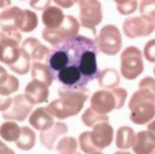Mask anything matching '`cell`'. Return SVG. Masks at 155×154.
I'll list each match as a JSON object with an SVG mask.
<instances>
[{
  "label": "cell",
  "mask_w": 155,
  "mask_h": 154,
  "mask_svg": "<svg viewBox=\"0 0 155 154\" xmlns=\"http://www.w3.org/2000/svg\"><path fill=\"white\" fill-rule=\"evenodd\" d=\"M97 52L96 40L77 35L50 49L47 65L63 87L82 88L98 75Z\"/></svg>",
  "instance_id": "cell-1"
},
{
  "label": "cell",
  "mask_w": 155,
  "mask_h": 154,
  "mask_svg": "<svg viewBox=\"0 0 155 154\" xmlns=\"http://www.w3.org/2000/svg\"><path fill=\"white\" fill-rule=\"evenodd\" d=\"M58 99L50 102L47 109L57 119H66L78 114L89 96V89L87 87L82 88H58Z\"/></svg>",
  "instance_id": "cell-2"
},
{
  "label": "cell",
  "mask_w": 155,
  "mask_h": 154,
  "mask_svg": "<svg viewBox=\"0 0 155 154\" xmlns=\"http://www.w3.org/2000/svg\"><path fill=\"white\" fill-rule=\"evenodd\" d=\"M129 118L134 124L141 126L155 118V95L148 89L139 88L129 99Z\"/></svg>",
  "instance_id": "cell-3"
},
{
  "label": "cell",
  "mask_w": 155,
  "mask_h": 154,
  "mask_svg": "<svg viewBox=\"0 0 155 154\" xmlns=\"http://www.w3.org/2000/svg\"><path fill=\"white\" fill-rule=\"evenodd\" d=\"M144 71L143 54L137 46H129L120 55V75L125 80L133 81Z\"/></svg>",
  "instance_id": "cell-4"
},
{
  "label": "cell",
  "mask_w": 155,
  "mask_h": 154,
  "mask_svg": "<svg viewBox=\"0 0 155 154\" xmlns=\"http://www.w3.org/2000/svg\"><path fill=\"white\" fill-rule=\"evenodd\" d=\"M80 28H81V24L74 16L66 15L63 24L60 28L54 29V30L44 29L42 30V37H44V40H46L52 46H57V45H60V44H62V42L67 41L70 38L78 35Z\"/></svg>",
  "instance_id": "cell-5"
},
{
  "label": "cell",
  "mask_w": 155,
  "mask_h": 154,
  "mask_svg": "<svg viewBox=\"0 0 155 154\" xmlns=\"http://www.w3.org/2000/svg\"><path fill=\"white\" fill-rule=\"evenodd\" d=\"M98 51L107 56H115L122 50V35L119 29L115 25H106L99 30L98 36L96 37Z\"/></svg>",
  "instance_id": "cell-6"
},
{
  "label": "cell",
  "mask_w": 155,
  "mask_h": 154,
  "mask_svg": "<svg viewBox=\"0 0 155 154\" xmlns=\"http://www.w3.org/2000/svg\"><path fill=\"white\" fill-rule=\"evenodd\" d=\"M155 31V20L148 16H133L123 21V32L129 38L145 37Z\"/></svg>",
  "instance_id": "cell-7"
},
{
  "label": "cell",
  "mask_w": 155,
  "mask_h": 154,
  "mask_svg": "<svg viewBox=\"0 0 155 154\" xmlns=\"http://www.w3.org/2000/svg\"><path fill=\"white\" fill-rule=\"evenodd\" d=\"M80 6V24L81 26L94 31L96 26L102 22L103 12L98 0H84L78 3Z\"/></svg>",
  "instance_id": "cell-8"
},
{
  "label": "cell",
  "mask_w": 155,
  "mask_h": 154,
  "mask_svg": "<svg viewBox=\"0 0 155 154\" xmlns=\"http://www.w3.org/2000/svg\"><path fill=\"white\" fill-rule=\"evenodd\" d=\"M34 105L25 97V95H16L12 97L10 107L3 112V118L14 122H22L31 113Z\"/></svg>",
  "instance_id": "cell-9"
},
{
  "label": "cell",
  "mask_w": 155,
  "mask_h": 154,
  "mask_svg": "<svg viewBox=\"0 0 155 154\" xmlns=\"http://www.w3.org/2000/svg\"><path fill=\"white\" fill-rule=\"evenodd\" d=\"M114 131L108 122H99L93 126V129L89 132V140L96 150H103L109 147L113 142Z\"/></svg>",
  "instance_id": "cell-10"
},
{
  "label": "cell",
  "mask_w": 155,
  "mask_h": 154,
  "mask_svg": "<svg viewBox=\"0 0 155 154\" xmlns=\"http://www.w3.org/2000/svg\"><path fill=\"white\" fill-rule=\"evenodd\" d=\"M91 107L101 114H108L112 111L117 109L113 91L112 89H101V91L94 92L91 97Z\"/></svg>",
  "instance_id": "cell-11"
},
{
  "label": "cell",
  "mask_w": 155,
  "mask_h": 154,
  "mask_svg": "<svg viewBox=\"0 0 155 154\" xmlns=\"http://www.w3.org/2000/svg\"><path fill=\"white\" fill-rule=\"evenodd\" d=\"M50 95L48 86L38 80H31L25 86V97L32 105H40L47 101Z\"/></svg>",
  "instance_id": "cell-12"
},
{
  "label": "cell",
  "mask_w": 155,
  "mask_h": 154,
  "mask_svg": "<svg viewBox=\"0 0 155 154\" xmlns=\"http://www.w3.org/2000/svg\"><path fill=\"white\" fill-rule=\"evenodd\" d=\"M68 132V127L63 122H55L52 127H50L46 131H41L40 133V142L46 149H54L56 140L60 137L66 136Z\"/></svg>",
  "instance_id": "cell-13"
},
{
  "label": "cell",
  "mask_w": 155,
  "mask_h": 154,
  "mask_svg": "<svg viewBox=\"0 0 155 154\" xmlns=\"http://www.w3.org/2000/svg\"><path fill=\"white\" fill-rule=\"evenodd\" d=\"M20 42L12 38H0V62L12 65L20 56Z\"/></svg>",
  "instance_id": "cell-14"
},
{
  "label": "cell",
  "mask_w": 155,
  "mask_h": 154,
  "mask_svg": "<svg viewBox=\"0 0 155 154\" xmlns=\"http://www.w3.org/2000/svg\"><path fill=\"white\" fill-rule=\"evenodd\" d=\"M54 116L50 113L47 107H38L32 111L29 117V123L31 127L38 131H46L50 127H52L55 121Z\"/></svg>",
  "instance_id": "cell-15"
},
{
  "label": "cell",
  "mask_w": 155,
  "mask_h": 154,
  "mask_svg": "<svg viewBox=\"0 0 155 154\" xmlns=\"http://www.w3.org/2000/svg\"><path fill=\"white\" fill-rule=\"evenodd\" d=\"M133 152L135 154H153L155 150V137L149 131H140L135 134L133 143Z\"/></svg>",
  "instance_id": "cell-16"
},
{
  "label": "cell",
  "mask_w": 155,
  "mask_h": 154,
  "mask_svg": "<svg viewBox=\"0 0 155 154\" xmlns=\"http://www.w3.org/2000/svg\"><path fill=\"white\" fill-rule=\"evenodd\" d=\"M21 49H24L30 55L31 60L34 61H42L47 60L50 55V49L42 45L36 37H28L21 44Z\"/></svg>",
  "instance_id": "cell-17"
},
{
  "label": "cell",
  "mask_w": 155,
  "mask_h": 154,
  "mask_svg": "<svg viewBox=\"0 0 155 154\" xmlns=\"http://www.w3.org/2000/svg\"><path fill=\"white\" fill-rule=\"evenodd\" d=\"M66 15L63 14V11L60 6H48L46 10L42 11L41 20L42 24L45 25V29L54 30L60 28L64 21Z\"/></svg>",
  "instance_id": "cell-18"
},
{
  "label": "cell",
  "mask_w": 155,
  "mask_h": 154,
  "mask_svg": "<svg viewBox=\"0 0 155 154\" xmlns=\"http://www.w3.org/2000/svg\"><path fill=\"white\" fill-rule=\"evenodd\" d=\"M31 77L32 80H38L46 83L48 87L54 83L55 80V72L51 70V67L41 61H34L31 65Z\"/></svg>",
  "instance_id": "cell-19"
},
{
  "label": "cell",
  "mask_w": 155,
  "mask_h": 154,
  "mask_svg": "<svg viewBox=\"0 0 155 154\" xmlns=\"http://www.w3.org/2000/svg\"><path fill=\"white\" fill-rule=\"evenodd\" d=\"M21 10L22 9L19 6H10L2 11V14H0V28H2V30H19L18 21Z\"/></svg>",
  "instance_id": "cell-20"
},
{
  "label": "cell",
  "mask_w": 155,
  "mask_h": 154,
  "mask_svg": "<svg viewBox=\"0 0 155 154\" xmlns=\"http://www.w3.org/2000/svg\"><path fill=\"white\" fill-rule=\"evenodd\" d=\"M135 139V133L134 129L129 126H122L117 129V133H115V146H117L118 149L122 150H127L130 149L133 147Z\"/></svg>",
  "instance_id": "cell-21"
},
{
  "label": "cell",
  "mask_w": 155,
  "mask_h": 154,
  "mask_svg": "<svg viewBox=\"0 0 155 154\" xmlns=\"http://www.w3.org/2000/svg\"><path fill=\"white\" fill-rule=\"evenodd\" d=\"M98 85L103 89H113L120 83V76L114 69H104L97 75Z\"/></svg>",
  "instance_id": "cell-22"
},
{
  "label": "cell",
  "mask_w": 155,
  "mask_h": 154,
  "mask_svg": "<svg viewBox=\"0 0 155 154\" xmlns=\"http://www.w3.org/2000/svg\"><path fill=\"white\" fill-rule=\"evenodd\" d=\"M38 25V18L36 12L32 10H21L19 21H18V29L24 32H31L34 31Z\"/></svg>",
  "instance_id": "cell-23"
},
{
  "label": "cell",
  "mask_w": 155,
  "mask_h": 154,
  "mask_svg": "<svg viewBox=\"0 0 155 154\" xmlns=\"http://www.w3.org/2000/svg\"><path fill=\"white\" fill-rule=\"evenodd\" d=\"M36 143V134L30 127H21V133L15 142L16 147L21 150H31Z\"/></svg>",
  "instance_id": "cell-24"
},
{
  "label": "cell",
  "mask_w": 155,
  "mask_h": 154,
  "mask_svg": "<svg viewBox=\"0 0 155 154\" xmlns=\"http://www.w3.org/2000/svg\"><path fill=\"white\" fill-rule=\"evenodd\" d=\"M21 133V127L14 121H5L0 126V137L6 142H16Z\"/></svg>",
  "instance_id": "cell-25"
},
{
  "label": "cell",
  "mask_w": 155,
  "mask_h": 154,
  "mask_svg": "<svg viewBox=\"0 0 155 154\" xmlns=\"http://www.w3.org/2000/svg\"><path fill=\"white\" fill-rule=\"evenodd\" d=\"M9 69L12 72H15L16 75H20V76L26 75L31 70V57H30V55L24 49H21L19 59L16 60V62L10 65Z\"/></svg>",
  "instance_id": "cell-26"
},
{
  "label": "cell",
  "mask_w": 155,
  "mask_h": 154,
  "mask_svg": "<svg viewBox=\"0 0 155 154\" xmlns=\"http://www.w3.org/2000/svg\"><path fill=\"white\" fill-rule=\"evenodd\" d=\"M81 121L86 127H93L99 122H108L109 118H108V114H101L96 112L92 107H89L84 109Z\"/></svg>",
  "instance_id": "cell-27"
},
{
  "label": "cell",
  "mask_w": 155,
  "mask_h": 154,
  "mask_svg": "<svg viewBox=\"0 0 155 154\" xmlns=\"http://www.w3.org/2000/svg\"><path fill=\"white\" fill-rule=\"evenodd\" d=\"M77 147H78V143H77L76 138L63 137L57 142L56 150L60 154H74L77 152Z\"/></svg>",
  "instance_id": "cell-28"
},
{
  "label": "cell",
  "mask_w": 155,
  "mask_h": 154,
  "mask_svg": "<svg viewBox=\"0 0 155 154\" xmlns=\"http://www.w3.org/2000/svg\"><path fill=\"white\" fill-rule=\"evenodd\" d=\"M19 86H20V82H19V80L16 79V77L12 76V75H9L8 80L3 85H0V95L10 96V95L15 93L18 91Z\"/></svg>",
  "instance_id": "cell-29"
},
{
  "label": "cell",
  "mask_w": 155,
  "mask_h": 154,
  "mask_svg": "<svg viewBox=\"0 0 155 154\" xmlns=\"http://www.w3.org/2000/svg\"><path fill=\"white\" fill-rule=\"evenodd\" d=\"M139 12L140 15L155 20V0H140Z\"/></svg>",
  "instance_id": "cell-30"
},
{
  "label": "cell",
  "mask_w": 155,
  "mask_h": 154,
  "mask_svg": "<svg viewBox=\"0 0 155 154\" xmlns=\"http://www.w3.org/2000/svg\"><path fill=\"white\" fill-rule=\"evenodd\" d=\"M78 142H80V147H81V150L86 154H91L93 152H97L92 143H91V140H89V131H86L83 133H81L80 138H78Z\"/></svg>",
  "instance_id": "cell-31"
},
{
  "label": "cell",
  "mask_w": 155,
  "mask_h": 154,
  "mask_svg": "<svg viewBox=\"0 0 155 154\" xmlns=\"http://www.w3.org/2000/svg\"><path fill=\"white\" fill-rule=\"evenodd\" d=\"M138 9V0H130V2H127L124 4H118L117 5V10L120 15H130L133 12H135V10Z\"/></svg>",
  "instance_id": "cell-32"
},
{
  "label": "cell",
  "mask_w": 155,
  "mask_h": 154,
  "mask_svg": "<svg viewBox=\"0 0 155 154\" xmlns=\"http://www.w3.org/2000/svg\"><path fill=\"white\" fill-rule=\"evenodd\" d=\"M114 97H115V103H117V109H120L124 103H125V99L128 97V91L125 88H120V87H115L112 89Z\"/></svg>",
  "instance_id": "cell-33"
},
{
  "label": "cell",
  "mask_w": 155,
  "mask_h": 154,
  "mask_svg": "<svg viewBox=\"0 0 155 154\" xmlns=\"http://www.w3.org/2000/svg\"><path fill=\"white\" fill-rule=\"evenodd\" d=\"M143 56L145 57V60L148 62L155 63V38L149 40L145 46H144V51H143Z\"/></svg>",
  "instance_id": "cell-34"
},
{
  "label": "cell",
  "mask_w": 155,
  "mask_h": 154,
  "mask_svg": "<svg viewBox=\"0 0 155 154\" xmlns=\"http://www.w3.org/2000/svg\"><path fill=\"white\" fill-rule=\"evenodd\" d=\"M138 88H143V89H148V91L153 92L155 95V79L150 76H147L141 80L138 85Z\"/></svg>",
  "instance_id": "cell-35"
},
{
  "label": "cell",
  "mask_w": 155,
  "mask_h": 154,
  "mask_svg": "<svg viewBox=\"0 0 155 154\" xmlns=\"http://www.w3.org/2000/svg\"><path fill=\"white\" fill-rule=\"evenodd\" d=\"M0 38H12L21 42V32L19 30H2L0 31Z\"/></svg>",
  "instance_id": "cell-36"
},
{
  "label": "cell",
  "mask_w": 155,
  "mask_h": 154,
  "mask_svg": "<svg viewBox=\"0 0 155 154\" xmlns=\"http://www.w3.org/2000/svg\"><path fill=\"white\" fill-rule=\"evenodd\" d=\"M52 0H30V6L34 10H46L48 6H51Z\"/></svg>",
  "instance_id": "cell-37"
},
{
  "label": "cell",
  "mask_w": 155,
  "mask_h": 154,
  "mask_svg": "<svg viewBox=\"0 0 155 154\" xmlns=\"http://www.w3.org/2000/svg\"><path fill=\"white\" fill-rule=\"evenodd\" d=\"M11 101H12V98H10L9 96L0 95V111H2V112L6 111L10 107V105H11Z\"/></svg>",
  "instance_id": "cell-38"
},
{
  "label": "cell",
  "mask_w": 155,
  "mask_h": 154,
  "mask_svg": "<svg viewBox=\"0 0 155 154\" xmlns=\"http://www.w3.org/2000/svg\"><path fill=\"white\" fill-rule=\"evenodd\" d=\"M54 2L56 3L57 6L63 8V9H70L76 4L74 0H54Z\"/></svg>",
  "instance_id": "cell-39"
},
{
  "label": "cell",
  "mask_w": 155,
  "mask_h": 154,
  "mask_svg": "<svg viewBox=\"0 0 155 154\" xmlns=\"http://www.w3.org/2000/svg\"><path fill=\"white\" fill-rule=\"evenodd\" d=\"M8 77H9V73L6 72V70L3 66H0V85H3L8 80Z\"/></svg>",
  "instance_id": "cell-40"
},
{
  "label": "cell",
  "mask_w": 155,
  "mask_h": 154,
  "mask_svg": "<svg viewBox=\"0 0 155 154\" xmlns=\"http://www.w3.org/2000/svg\"><path fill=\"white\" fill-rule=\"evenodd\" d=\"M11 6V0H0V9H8Z\"/></svg>",
  "instance_id": "cell-41"
},
{
  "label": "cell",
  "mask_w": 155,
  "mask_h": 154,
  "mask_svg": "<svg viewBox=\"0 0 155 154\" xmlns=\"http://www.w3.org/2000/svg\"><path fill=\"white\" fill-rule=\"evenodd\" d=\"M0 154H15V152L12 150L11 148H9V147L4 146L3 148H0Z\"/></svg>",
  "instance_id": "cell-42"
},
{
  "label": "cell",
  "mask_w": 155,
  "mask_h": 154,
  "mask_svg": "<svg viewBox=\"0 0 155 154\" xmlns=\"http://www.w3.org/2000/svg\"><path fill=\"white\" fill-rule=\"evenodd\" d=\"M148 131H149L150 133H153L154 137H155V119H153V121H150V122L148 123Z\"/></svg>",
  "instance_id": "cell-43"
},
{
  "label": "cell",
  "mask_w": 155,
  "mask_h": 154,
  "mask_svg": "<svg viewBox=\"0 0 155 154\" xmlns=\"http://www.w3.org/2000/svg\"><path fill=\"white\" fill-rule=\"evenodd\" d=\"M113 2H115V4H124V3H127V2H130V0H113Z\"/></svg>",
  "instance_id": "cell-44"
},
{
  "label": "cell",
  "mask_w": 155,
  "mask_h": 154,
  "mask_svg": "<svg viewBox=\"0 0 155 154\" xmlns=\"http://www.w3.org/2000/svg\"><path fill=\"white\" fill-rule=\"evenodd\" d=\"M114 154H132V153H129L127 150H119V152H115Z\"/></svg>",
  "instance_id": "cell-45"
},
{
  "label": "cell",
  "mask_w": 155,
  "mask_h": 154,
  "mask_svg": "<svg viewBox=\"0 0 155 154\" xmlns=\"http://www.w3.org/2000/svg\"><path fill=\"white\" fill-rule=\"evenodd\" d=\"M4 146H6V144H5L4 142H3V140H0V148H3Z\"/></svg>",
  "instance_id": "cell-46"
},
{
  "label": "cell",
  "mask_w": 155,
  "mask_h": 154,
  "mask_svg": "<svg viewBox=\"0 0 155 154\" xmlns=\"http://www.w3.org/2000/svg\"><path fill=\"white\" fill-rule=\"evenodd\" d=\"M91 154H103L101 150H97V152H93V153H91Z\"/></svg>",
  "instance_id": "cell-47"
},
{
  "label": "cell",
  "mask_w": 155,
  "mask_h": 154,
  "mask_svg": "<svg viewBox=\"0 0 155 154\" xmlns=\"http://www.w3.org/2000/svg\"><path fill=\"white\" fill-rule=\"evenodd\" d=\"M153 71H154V75H155V67H154V70H153Z\"/></svg>",
  "instance_id": "cell-48"
},
{
  "label": "cell",
  "mask_w": 155,
  "mask_h": 154,
  "mask_svg": "<svg viewBox=\"0 0 155 154\" xmlns=\"http://www.w3.org/2000/svg\"><path fill=\"white\" fill-rule=\"evenodd\" d=\"M74 154H81V153H77V152H76V153H74Z\"/></svg>",
  "instance_id": "cell-49"
},
{
  "label": "cell",
  "mask_w": 155,
  "mask_h": 154,
  "mask_svg": "<svg viewBox=\"0 0 155 154\" xmlns=\"http://www.w3.org/2000/svg\"><path fill=\"white\" fill-rule=\"evenodd\" d=\"M153 154H155V150H154V153H153Z\"/></svg>",
  "instance_id": "cell-50"
},
{
  "label": "cell",
  "mask_w": 155,
  "mask_h": 154,
  "mask_svg": "<svg viewBox=\"0 0 155 154\" xmlns=\"http://www.w3.org/2000/svg\"><path fill=\"white\" fill-rule=\"evenodd\" d=\"M20 2H24V0H20Z\"/></svg>",
  "instance_id": "cell-51"
}]
</instances>
